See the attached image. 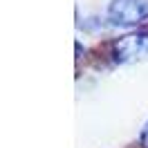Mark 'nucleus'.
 Masks as SVG:
<instances>
[{"instance_id":"nucleus-1","label":"nucleus","mask_w":148,"mask_h":148,"mask_svg":"<svg viewBox=\"0 0 148 148\" xmlns=\"http://www.w3.org/2000/svg\"><path fill=\"white\" fill-rule=\"evenodd\" d=\"M106 20L114 27H137L148 20V0H110Z\"/></svg>"},{"instance_id":"nucleus-2","label":"nucleus","mask_w":148,"mask_h":148,"mask_svg":"<svg viewBox=\"0 0 148 148\" xmlns=\"http://www.w3.org/2000/svg\"><path fill=\"white\" fill-rule=\"evenodd\" d=\"M148 56V32H132L112 43V58L117 63H132Z\"/></svg>"},{"instance_id":"nucleus-3","label":"nucleus","mask_w":148,"mask_h":148,"mask_svg":"<svg viewBox=\"0 0 148 148\" xmlns=\"http://www.w3.org/2000/svg\"><path fill=\"white\" fill-rule=\"evenodd\" d=\"M139 141H141V146L148 148V121L144 123V128H141V135H139Z\"/></svg>"}]
</instances>
